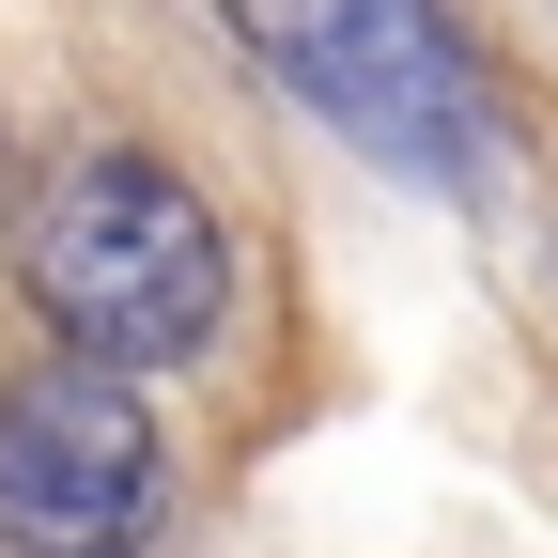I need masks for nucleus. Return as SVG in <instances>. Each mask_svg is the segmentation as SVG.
<instances>
[{"instance_id":"obj_1","label":"nucleus","mask_w":558,"mask_h":558,"mask_svg":"<svg viewBox=\"0 0 558 558\" xmlns=\"http://www.w3.org/2000/svg\"><path fill=\"white\" fill-rule=\"evenodd\" d=\"M16 279L62 357H109V373H171L218 341L233 311V233L171 156H62L16 202Z\"/></svg>"},{"instance_id":"obj_2","label":"nucleus","mask_w":558,"mask_h":558,"mask_svg":"<svg viewBox=\"0 0 558 558\" xmlns=\"http://www.w3.org/2000/svg\"><path fill=\"white\" fill-rule=\"evenodd\" d=\"M248 32V62L295 109H326L357 156L418 171V186H465L481 171V62L435 0H218Z\"/></svg>"},{"instance_id":"obj_3","label":"nucleus","mask_w":558,"mask_h":558,"mask_svg":"<svg viewBox=\"0 0 558 558\" xmlns=\"http://www.w3.org/2000/svg\"><path fill=\"white\" fill-rule=\"evenodd\" d=\"M171 512L156 403L109 357H47L0 388V558H140Z\"/></svg>"}]
</instances>
